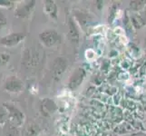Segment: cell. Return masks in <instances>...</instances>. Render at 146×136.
I'll use <instances>...</instances> for the list:
<instances>
[{
    "instance_id": "obj_11",
    "label": "cell",
    "mask_w": 146,
    "mask_h": 136,
    "mask_svg": "<svg viewBox=\"0 0 146 136\" xmlns=\"http://www.w3.org/2000/svg\"><path fill=\"white\" fill-rule=\"evenodd\" d=\"M44 10L50 18L56 20L58 17V7L53 0H46L44 2Z\"/></svg>"
},
{
    "instance_id": "obj_18",
    "label": "cell",
    "mask_w": 146,
    "mask_h": 136,
    "mask_svg": "<svg viewBox=\"0 0 146 136\" xmlns=\"http://www.w3.org/2000/svg\"><path fill=\"white\" fill-rule=\"evenodd\" d=\"M7 25V19L2 11H0V29H2Z\"/></svg>"
},
{
    "instance_id": "obj_12",
    "label": "cell",
    "mask_w": 146,
    "mask_h": 136,
    "mask_svg": "<svg viewBox=\"0 0 146 136\" xmlns=\"http://www.w3.org/2000/svg\"><path fill=\"white\" fill-rule=\"evenodd\" d=\"M40 133H41V129L39 125L34 123L28 124L24 132L25 136H39Z\"/></svg>"
},
{
    "instance_id": "obj_4",
    "label": "cell",
    "mask_w": 146,
    "mask_h": 136,
    "mask_svg": "<svg viewBox=\"0 0 146 136\" xmlns=\"http://www.w3.org/2000/svg\"><path fill=\"white\" fill-rule=\"evenodd\" d=\"M40 61V54L36 50L27 48L25 50L22 56V65L27 68L36 66Z\"/></svg>"
},
{
    "instance_id": "obj_20",
    "label": "cell",
    "mask_w": 146,
    "mask_h": 136,
    "mask_svg": "<svg viewBox=\"0 0 146 136\" xmlns=\"http://www.w3.org/2000/svg\"><path fill=\"white\" fill-rule=\"evenodd\" d=\"M0 7L6 8H11L13 7V2L7 1V0H0Z\"/></svg>"
},
{
    "instance_id": "obj_15",
    "label": "cell",
    "mask_w": 146,
    "mask_h": 136,
    "mask_svg": "<svg viewBox=\"0 0 146 136\" xmlns=\"http://www.w3.org/2000/svg\"><path fill=\"white\" fill-rule=\"evenodd\" d=\"M146 6V1H142V0H135V1L130 2V7L134 11H140Z\"/></svg>"
},
{
    "instance_id": "obj_9",
    "label": "cell",
    "mask_w": 146,
    "mask_h": 136,
    "mask_svg": "<svg viewBox=\"0 0 146 136\" xmlns=\"http://www.w3.org/2000/svg\"><path fill=\"white\" fill-rule=\"evenodd\" d=\"M68 37L73 44H78L80 42V31L76 23L72 17L68 19Z\"/></svg>"
},
{
    "instance_id": "obj_10",
    "label": "cell",
    "mask_w": 146,
    "mask_h": 136,
    "mask_svg": "<svg viewBox=\"0 0 146 136\" xmlns=\"http://www.w3.org/2000/svg\"><path fill=\"white\" fill-rule=\"evenodd\" d=\"M57 109V106L53 100L46 98L42 100L40 104V112L42 113L44 116H50L52 115Z\"/></svg>"
},
{
    "instance_id": "obj_19",
    "label": "cell",
    "mask_w": 146,
    "mask_h": 136,
    "mask_svg": "<svg viewBox=\"0 0 146 136\" xmlns=\"http://www.w3.org/2000/svg\"><path fill=\"white\" fill-rule=\"evenodd\" d=\"M17 127L15 126H12V125H10V128L7 132L5 133V136H17V130H16Z\"/></svg>"
},
{
    "instance_id": "obj_21",
    "label": "cell",
    "mask_w": 146,
    "mask_h": 136,
    "mask_svg": "<svg viewBox=\"0 0 146 136\" xmlns=\"http://www.w3.org/2000/svg\"><path fill=\"white\" fill-rule=\"evenodd\" d=\"M143 14H144V19L146 20V8L144 9V13Z\"/></svg>"
},
{
    "instance_id": "obj_17",
    "label": "cell",
    "mask_w": 146,
    "mask_h": 136,
    "mask_svg": "<svg viewBox=\"0 0 146 136\" xmlns=\"http://www.w3.org/2000/svg\"><path fill=\"white\" fill-rule=\"evenodd\" d=\"M132 21H133V25L134 26L135 28H140L143 25V23H144L143 19L141 18V17H138L137 16L133 17H132Z\"/></svg>"
},
{
    "instance_id": "obj_3",
    "label": "cell",
    "mask_w": 146,
    "mask_h": 136,
    "mask_svg": "<svg viewBox=\"0 0 146 136\" xmlns=\"http://www.w3.org/2000/svg\"><path fill=\"white\" fill-rule=\"evenodd\" d=\"M68 67V59L64 56L56 57L53 62L52 65V74L54 81L61 80L64 74Z\"/></svg>"
},
{
    "instance_id": "obj_5",
    "label": "cell",
    "mask_w": 146,
    "mask_h": 136,
    "mask_svg": "<svg viewBox=\"0 0 146 136\" xmlns=\"http://www.w3.org/2000/svg\"><path fill=\"white\" fill-rule=\"evenodd\" d=\"M86 76V71L83 67H78L74 70L68 81V87L71 90L78 88L84 82Z\"/></svg>"
},
{
    "instance_id": "obj_2",
    "label": "cell",
    "mask_w": 146,
    "mask_h": 136,
    "mask_svg": "<svg viewBox=\"0 0 146 136\" xmlns=\"http://www.w3.org/2000/svg\"><path fill=\"white\" fill-rule=\"evenodd\" d=\"M40 42L44 46L52 47L60 42V34L54 29H46L38 34Z\"/></svg>"
},
{
    "instance_id": "obj_7",
    "label": "cell",
    "mask_w": 146,
    "mask_h": 136,
    "mask_svg": "<svg viewBox=\"0 0 146 136\" xmlns=\"http://www.w3.org/2000/svg\"><path fill=\"white\" fill-rule=\"evenodd\" d=\"M24 88L23 82L19 78L14 76H9L7 78L6 82L4 84V89L12 94H18L20 93Z\"/></svg>"
},
{
    "instance_id": "obj_14",
    "label": "cell",
    "mask_w": 146,
    "mask_h": 136,
    "mask_svg": "<svg viewBox=\"0 0 146 136\" xmlns=\"http://www.w3.org/2000/svg\"><path fill=\"white\" fill-rule=\"evenodd\" d=\"M8 122V112L3 103H0V125Z\"/></svg>"
},
{
    "instance_id": "obj_13",
    "label": "cell",
    "mask_w": 146,
    "mask_h": 136,
    "mask_svg": "<svg viewBox=\"0 0 146 136\" xmlns=\"http://www.w3.org/2000/svg\"><path fill=\"white\" fill-rule=\"evenodd\" d=\"M74 17H75L76 20L80 23V25H81L83 27H88V25L90 23V19H89V16H88L86 13H84L82 11H79V10H75Z\"/></svg>"
},
{
    "instance_id": "obj_16",
    "label": "cell",
    "mask_w": 146,
    "mask_h": 136,
    "mask_svg": "<svg viewBox=\"0 0 146 136\" xmlns=\"http://www.w3.org/2000/svg\"><path fill=\"white\" fill-rule=\"evenodd\" d=\"M10 60V54L7 53H0V66L6 65Z\"/></svg>"
},
{
    "instance_id": "obj_8",
    "label": "cell",
    "mask_w": 146,
    "mask_h": 136,
    "mask_svg": "<svg viewBox=\"0 0 146 136\" xmlns=\"http://www.w3.org/2000/svg\"><path fill=\"white\" fill-rule=\"evenodd\" d=\"M36 3V2L35 0H31L26 2L24 5H20L15 12V16L19 18H27L32 14Z\"/></svg>"
},
{
    "instance_id": "obj_6",
    "label": "cell",
    "mask_w": 146,
    "mask_h": 136,
    "mask_svg": "<svg viewBox=\"0 0 146 136\" xmlns=\"http://www.w3.org/2000/svg\"><path fill=\"white\" fill-rule=\"evenodd\" d=\"M25 38L26 34L24 33H11L0 39V44L6 47H13L21 43Z\"/></svg>"
},
{
    "instance_id": "obj_1",
    "label": "cell",
    "mask_w": 146,
    "mask_h": 136,
    "mask_svg": "<svg viewBox=\"0 0 146 136\" xmlns=\"http://www.w3.org/2000/svg\"><path fill=\"white\" fill-rule=\"evenodd\" d=\"M5 107L7 108L8 112V123L10 125L15 127H20L22 126L25 122V114L22 111H20L17 107L15 106L12 103H3Z\"/></svg>"
}]
</instances>
